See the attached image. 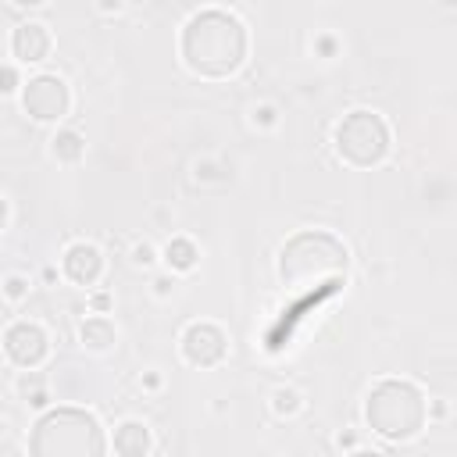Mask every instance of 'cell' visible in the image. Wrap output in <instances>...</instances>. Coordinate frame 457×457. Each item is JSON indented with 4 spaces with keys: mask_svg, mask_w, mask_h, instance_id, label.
<instances>
[{
    "mask_svg": "<svg viewBox=\"0 0 457 457\" xmlns=\"http://www.w3.org/2000/svg\"><path fill=\"white\" fill-rule=\"evenodd\" d=\"M83 340H90L93 347H108L111 343V325L108 322H86L83 325Z\"/></svg>",
    "mask_w": 457,
    "mask_h": 457,
    "instance_id": "obj_11",
    "label": "cell"
},
{
    "mask_svg": "<svg viewBox=\"0 0 457 457\" xmlns=\"http://www.w3.org/2000/svg\"><path fill=\"white\" fill-rule=\"evenodd\" d=\"M65 108H68V90H65L61 79L40 76V79L29 83V90H26V111L33 118H44V122L47 118H61Z\"/></svg>",
    "mask_w": 457,
    "mask_h": 457,
    "instance_id": "obj_5",
    "label": "cell"
},
{
    "mask_svg": "<svg viewBox=\"0 0 457 457\" xmlns=\"http://www.w3.org/2000/svg\"><path fill=\"white\" fill-rule=\"evenodd\" d=\"M12 83H15V76H12V72H0V93L12 90Z\"/></svg>",
    "mask_w": 457,
    "mask_h": 457,
    "instance_id": "obj_14",
    "label": "cell"
},
{
    "mask_svg": "<svg viewBox=\"0 0 457 457\" xmlns=\"http://www.w3.org/2000/svg\"><path fill=\"white\" fill-rule=\"evenodd\" d=\"M47 47H51V36H47L44 26H22V29L15 33V51H19V58H26V61H40V58L47 54Z\"/></svg>",
    "mask_w": 457,
    "mask_h": 457,
    "instance_id": "obj_9",
    "label": "cell"
},
{
    "mask_svg": "<svg viewBox=\"0 0 457 457\" xmlns=\"http://www.w3.org/2000/svg\"><path fill=\"white\" fill-rule=\"evenodd\" d=\"M104 439L90 414L54 411L33 432V457H100Z\"/></svg>",
    "mask_w": 457,
    "mask_h": 457,
    "instance_id": "obj_2",
    "label": "cell"
},
{
    "mask_svg": "<svg viewBox=\"0 0 457 457\" xmlns=\"http://www.w3.org/2000/svg\"><path fill=\"white\" fill-rule=\"evenodd\" d=\"M168 261H175L179 269H189L193 265V247L182 244V240L179 244H168Z\"/></svg>",
    "mask_w": 457,
    "mask_h": 457,
    "instance_id": "obj_13",
    "label": "cell"
},
{
    "mask_svg": "<svg viewBox=\"0 0 457 457\" xmlns=\"http://www.w3.org/2000/svg\"><path fill=\"white\" fill-rule=\"evenodd\" d=\"M182 51H186L189 68H196L204 76H225L244 58V29H240V22L225 19L218 12L196 15L186 29Z\"/></svg>",
    "mask_w": 457,
    "mask_h": 457,
    "instance_id": "obj_1",
    "label": "cell"
},
{
    "mask_svg": "<svg viewBox=\"0 0 457 457\" xmlns=\"http://www.w3.org/2000/svg\"><path fill=\"white\" fill-rule=\"evenodd\" d=\"M8 354L19 361V365H36L44 354H47V336L36 329V325H15L8 333Z\"/></svg>",
    "mask_w": 457,
    "mask_h": 457,
    "instance_id": "obj_6",
    "label": "cell"
},
{
    "mask_svg": "<svg viewBox=\"0 0 457 457\" xmlns=\"http://www.w3.org/2000/svg\"><path fill=\"white\" fill-rule=\"evenodd\" d=\"M65 272L76 279V283H93L97 272H100V254L97 247H86V244H76L65 258Z\"/></svg>",
    "mask_w": 457,
    "mask_h": 457,
    "instance_id": "obj_8",
    "label": "cell"
},
{
    "mask_svg": "<svg viewBox=\"0 0 457 457\" xmlns=\"http://www.w3.org/2000/svg\"><path fill=\"white\" fill-rule=\"evenodd\" d=\"M336 140H340V154H347L354 164H372V161H379L382 150H386V129H382V122H379L375 115H368V111H354V115L340 125Z\"/></svg>",
    "mask_w": 457,
    "mask_h": 457,
    "instance_id": "obj_4",
    "label": "cell"
},
{
    "mask_svg": "<svg viewBox=\"0 0 457 457\" xmlns=\"http://www.w3.org/2000/svg\"><path fill=\"white\" fill-rule=\"evenodd\" d=\"M0 225H4V200H0Z\"/></svg>",
    "mask_w": 457,
    "mask_h": 457,
    "instance_id": "obj_15",
    "label": "cell"
},
{
    "mask_svg": "<svg viewBox=\"0 0 457 457\" xmlns=\"http://www.w3.org/2000/svg\"><path fill=\"white\" fill-rule=\"evenodd\" d=\"M147 429L143 425H136V421H129V425H122L118 429V436H115V446L125 453V457H143L147 453Z\"/></svg>",
    "mask_w": 457,
    "mask_h": 457,
    "instance_id": "obj_10",
    "label": "cell"
},
{
    "mask_svg": "<svg viewBox=\"0 0 457 457\" xmlns=\"http://www.w3.org/2000/svg\"><path fill=\"white\" fill-rule=\"evenodd\" d=\"M221 350H225V340H221L218 329H211V325H193V329L186 333V357H189V361L211 365V361L221 357Z\"/></svg>",
    "mask_w": 457,
    "mask_h": 457,
    "instance_id": "obj_7",
    "label": "cell"
},
{
    "mask_svg": "<svg viewBox=\"0 0 457 457\" xmlns=\"http://www.w3.org/2000/svg\"><path fill=\"white\" fill-rule=\"evenodd\" d=\"M79 150H83V147H79V136H76V132H65L61 140H54V154H61V157H68V161L79 157Z\"/></svg>",
    "mask_w": 457,
    "mask_h": 457,
    "instance_id": "obj_12",
    "label": "cell"
},
{
    "mask_svg": "<svg viewBox=\"0 0 457 457\" xmlns=\"http://www.w3.org/2000/svg\"><path fill=\"white\" fill-rule=\"evenodd\" d=\"M354 457H382V453H354Z\"/></svg>",
    "mask_w": 457,
    "mask_h": 457,
    "instance_id": "obj_16",
    "label": "cell"
},
{
    "mask_svg": "<svg viewBox=\"0 0 457 457\" xmlns=\"http://www.w3.org/2000/svg\"><path fill=\"white\" fill-rule=\"evenodd\" d=\"M368 421L382 432V436H411L421 421V404L418 393L411 386L400 382H386L375 389L372 404H368Z\"/></svg>",
    "mask_w": 457,
    "mask_h": 457,
    "instance_id": "obj_3",
    "label": "cell"
}]
</instances>
